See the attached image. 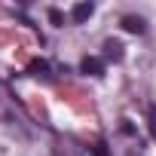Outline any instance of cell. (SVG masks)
Segmentation results:
<instances>
[{
  "label": "cell",
  "instance_id": "obj_3",
  "mask_svg": "<svg viewBox=\"0 0 156 156\" xmlns=\"http://www.w3.org/2000/svg\"><path fill=\"white\" fill-rule=\"evenodd\" d=\"M122 31H129V34H144V19L126 16V19H122Z\"/></svg>",
  "mask_w": 156,
  "mask_h": 156
},
{
  "label": "cell",
  "instance_id": "obj_6",
  "mask_svg": "<svg viewBox=\"0 0 156 156\" xmlns=\"http://www.w3.org/2000/svg\"><path fill=\"white\" fill-rule=\"evenodd\" d=\"M147 122H150V135H153V141H156V104H150V110H147Z\"/></svg>",
  "mask_w": 156,
  "mask_h": 156
},
{
  "label": "cell",
  "instance_id": "obj_1",
  "mask_svg": "<svg viewBox=\"0 0 156 156\" xmlns=\"http://www.w3.org/2000/svg\"><path fill=\"white\" fill-rule=\"evenodd\" d=\"M92 16H95V6H92V3H76V6L70 9V19H73L76 25H83V22H89Z\"/></svg>",
  "mask_w": 156,
  "mask_h": 156
},
{
  "label": "cell",
  "instance_id": "obj_4",
  "mask_svg": "<svg viewBox=\"0 0 156 156\" xmlns=\"http://www.w3.org/2000/svg\"><path fill=\"white\" fill-rule=\"evenodd\" d=\"M28 70H31L34 76H49V64H46L43 58H34V61L28 64Z\"/></svg>",
  "mask_w": 156,
  "mask_h": 156
},
{
  "label": "cell",
  "instance_id": "obj_2",
  "mask_svg": "<svg viewBox=\"0 0 156 156\" xmlns=\"http://www.w3.org/2000/svg\"><path fill=\"white\" fill-rule=\"evenodd\" d=\"M80 67H83V73H89V76H101V73H104V61L95 58V55H86Z\"/></svg>",
  "mask_w": 156,
  "mask_h": 156
},
{
  "label": "cell",
  "instance_id": "obj_7",
  "mask_svg": "<svg viewBox=\"0 0 156 156\" xmlns=\"http://www.w3.org/2000/svg\"><path fill=\"white\" fill-rule=\"evenodd\" d=\"M49 22L61 28V25H64V16H61V9H49Z\"/></svg>",
  "mask_w": 156,
  "mask_h": 156
},
{
  "label": "cell",
  "instance_id": "obj_5",
  "mask_svg": "<svg viewBox=\"0 0 156 156\" xmlns=\"http://www.w3.org/2000/svg\"><path fill=\"white\" fill-rule=\"evenodd\" d=\"M104 49H107V58H113V61H119V58H122V43L107 40V43H104Z\"/></svg>",
  "mask_w": 156,
  "mask_h": 156
}]
</instances>
